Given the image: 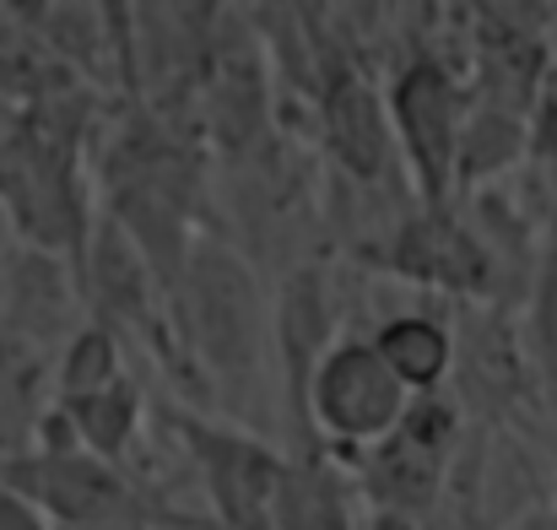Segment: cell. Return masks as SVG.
<instances>
[{"label": "cell", "instance_id": "cell-1", "mask_svg": "<svg viewBox=\"0 0 557 530\" xmlns=\"http://www.w3.org/2000/svg\"><path fill=\"white\" fill-rule=\"evenodd\" d=\"M0 488L16 493L38 520H54L60 530H152L169 526L158 504L136 493L109 460L87 449H38V455H5Z\"/></svg>", "mask_w": 557, "mask_h": 530}, {"label": "cell", "instance_id": "cell-2", "mask_svg": "<svg viewBox=\"0 0 557 530\" xmlns=\"http://www.w3.org/2000/svg\"><path fill=\"white\" fill-rule=\"evenodd\" d=\"M411 406V390L389 373L373 342H336L320 357L304 400V422H314L342 449L384 444Z\"/></svg>", "mask_w": 557, "mask_h": 530}, {"label": "cell", "instance_id": "cell-3", "mask_svg": "<svg viewBox=\"0 0 557 530\" xmlns=\"http://www.w3.org/2000/svg\"><path fill=\"white\" fill-rule=\"evenodd\" d=\"M174 428L185 433L189 460L216 504L222 530H271L276 509V482H282V455H271L260 439L233 433L222 422H200V417H174Z\"/></svg>", "mask_w": 557, "mask_h": 530}, {"label": "cell", "instance_id": "cell-4", "mask_svg": "<svg viewBox=\"0 0 557 530\" xmlns=\"http://www.w3.org/2000/svg\"><path fill=\"white\" fill-rule=\"evenodd\" d=\"M185 304H189V342H195L200 362L216 379L244 384L255 373V362H260V347H265V315L255 304L249 276L233 260L206 255L185 276Z\"/></svg>", "mask_w": 557, "mask_h": 530}, {"label": "cell", "instance_id": "cell-5", "mask_svg": "<svg viewBox=\"0 0 557 530\" xmlns=\"http://www.w3.org/2000/svg\"><path fill=\"white\" fill-rule=\"evenodd\" d=\"M271 530H352L347 482L320 449H309L298 460H282Z\"/></svg>", "mask_w": 557, "mask_h": 530}, {"label": "cell", "instance_id": "cell-6", "mask_svg": "<svg viewBox=\"0 0 557 530\" xmlns=\"http://www.w3.org/2000/svg\"><path fill=\"white\" fill-rule=\"evenodd\" d=\"M373 347H379V357L389 362V373L411 395H433L449 379V368H455V336L438 320H422V315L384 320L379 336H373Z\"/></svg>", "mask_w": 557, "mask_h": 530}, {"label": "cell", "instance_id": "cell-7", "mask_svg": "<svg viewBox=\"0 0 557 530\" xmlns=\"http://www.w3.org/2000/svg\"><path fill=\"white\" fill-rule=\"evenodd\" d=\"M60 417L71 422L76 449H87V455H98V460L114 466V460L131 449V439H136L141 390H136L131 379H120V384H109V390H98V395H87V400L60 406Z\"/></svg>", "mask_w": 557, "mask_h": 530}, {"label": "cell", "instance_id": "cell-8", "mask_svg": "<svg viewBox=\"0 0 557 530\" xmlns=\"http://www.w3.org/2000/svg\"><path fill=\"white\" fill-rule=\"evenodd\" d=\"M400 125L411 141V158L428 169V178H438V163L449 152V98L444 82L433 71H411L400 87Z\"/></svg>", "mask_w": 557, "mask_h": 530}, {"label": "cell", "instance_id": "cell-9", "mask_svg": "<svg viewBox=\"0 0 557 530\" xmlns=\"http://www.w3.org/2000/svg\"><path fill=\"white\" fill-rule=\"evenodd\" d=\"M125 373H120V347H114V336L103 331V325H92V331H82L65 357H60V406H71V400H87V395H98V390H109V384H120Z\"/></svg>", "mask_w": 557, "mask_h": 530}, {"label": "cell", "instance_id": "cell-10", "mask_svg": "<svg viewBox=\"0 0 557 530\" xmlns=\"http://www.w3.org/2000/svg\"><path fill=\"white\" fill-rule=\"evenodd\" d=\"M336 136L347 147V163H358V169L379 163L384 136H379V120H373V103L363 87H342V98H336Z\"/></svg>", "mask_w": 557, "mask_h": 530}, {"label": "cell", "instance_id": "cell-11", "mask_svg": "<svg viewBox=\"0 0 557 530\" xmlns=\"http://www.w3.org/2000/svg\"><path fill=\"white\" fill-rule=\"evenodd\" d=\"M515 530H557V515H525Z\"/></svg>", "mask_w": 557, "mask_h": 530}]
</instances>
